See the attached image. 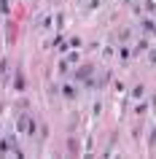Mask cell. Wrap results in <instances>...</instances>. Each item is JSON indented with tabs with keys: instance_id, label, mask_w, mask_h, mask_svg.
I'll return each instance as SVG.
<instances>
[{
	"instance_id": "obj_3",
	"label": "cell",
	"mask_w": 156,
	"mask_h": 159,
	"mask_svg": "<svg viewBox=\"0 0 156 159\" xmlns=\"http://www.w3.org/2000/svg\"><path fill=\"white\" fill-rule=\"evenodd\" d=\"M89 73H91V67H81L78 70V78H89Z\"/></svg>"
},
{
	"instance_id": "obj_1",
	"label": "cell",
	"mask_w": 156,
	"mask_h": 159,
	"mask_svg": "<svg viewBox=\"0 0 156 159\" xmlns=\"http://www.w3.org/2000/svg\"><path fill=\"white\" fill-rule=\"evenodd\" d=\"M19 129H22L25 135H33V132H35V121L25 113V116H19Z\"/></svg>"
},
{
	"instance_id": "obj_5",
	"label": "cell",
	"mask_w": 156,
	"mask_h": 159,
	"mask_svg": "<svg viewBox=\"0 0 156 159\" xmlns=\"http://www.w3.org/2000/svg\"><path fill=\"white\" fill-rule=\"evenodd\" d=\"M143 30H145V33H151V30H154V22H151V19H145V22H143Z\"/></svg>"
},
{
	"instance_id": "obj_2",
	"label": "cell",
	"mask_w": 156,
	"mask_h": 159,
	"mask_svg": "<svg viewBox=\"0 0 156 159\" xmlns=\"http://www.w3.org/2000/svg\"><path fill=\"white\" fill-rule=\"evenodd\" d=\"M132 97H135V100H140V97H143V86H135V89H132Z\"/></svg>"
},
{
	"instance_id": "obj_4",
	"label": "cell",
	"mask_w": 156,
	"mask_h": 159,
	"mask_svg": "<svg viewBox=\"0 0 156 159\" xmlns=\"http://www.w3.org/2000/svg\"><path fill=\"white\" fill-rule=\"evenodd\" d=\"M62 92H65V97H75V86H65Z\"/></svg>"
}]
</instances>
